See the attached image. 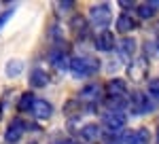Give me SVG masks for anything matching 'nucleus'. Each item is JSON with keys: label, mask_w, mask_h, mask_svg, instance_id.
<instances>
[{"label": "nucleus", "mask_w": 159, "mask_h": 144, "mask_svg": "<svg viewBox=\"0 0 159 144\" xmlns=\"http://www.w3.org/2000/svg\"><path fill=\"white\" fill-rule=\"evenodd\" d=\"M70 70H72L74 76L85 79V76H91L100 70V61L93 55H76L70 60Z\"/></svg>", "instance_id": "nucleus-1"}, {"label": "nucleus", "mask_w": 159, "mask_h": 144, "mask_svg": "<svg viewBox=\"0 0 159 144\" xmlns=\"http://www.w3.org/2000/svg\"><path fill=\"white\" fill-rule=\"evenodd\" d=\"M89 19L96 28H106L112 21V9L108 4H96L89 9Z\"/></svg>", "instance_id": "nucleus-2"}, {"label": "nucleus", "mask_w": 159, "mask_h": 144, "mask_svg": "<svg viewBox=\"0 0 159 144\" xmlns=\"http://www.w3.org/2000/svg\"><path fill=\"white\" fill-rule=\"evenodd\" d=\"M147 70H148V60L147 57H136L132 64H129V68H127V74H129V79L132 81H142L144 76H147Z\"/></svg>", "instance_id": "nucleus-3"}, {"label": "nucleus", "mask_w": 159, "mask_h": 144, "mask_svg": "<svg viewBox=\"0 0 159 144\" xmlns=\"http://www.w3.org/2000/svg\"><path fill=\"white\" fill-rule=\"evenodd\" d=\"M25 129H28V125H25L21 119H13V123L7 127V133H4L7 142H17V140H21Z\"/></svg>", "instance_id": "nucleus-4"}, {"label": "nucleus", "mask_w": 159, "mask_h": 144, "mask_svg": "<svg viewBox=\"0 0 159 144\" xmlns=\"http://www.w3.org/2000/svg\"><path fill=\"white\" fill-rule=\"evenodd\" d=\"M129 108H132V112H136V115H140V112H147V110H151V102H148V97L144 96V93H140V91H136V93H132V100H129Z\"/></svg>", "instance_id": "nucleus-5"}, {"label": "nucleus", "mask_w": 159, "mask_h": 144, "mask_svg": "<svg viewBox=\"0 0 159 144\" xmlns=\"http://www.w3.org/2000/svg\"><path fill=\"white\" fill-rule=\"evenodd\" d=\"M104 125L108 129H121L123 125H125V115H123L121 110H110V112L104 115Z\"/></svg>", "instance_id": "nucleus-6"}, {"label": "nucleus", "mask_w": 159, "mask_h": 144, "mask_svg": "<svg viewBox=\"0 0 159 144\" xmlns=\"http://www.w3.org/2000/svg\"><path fill=\"white\" fill-rule=\"evenodd\" d=\"M28 81H30V87L40 89V87H47L49 85V74H47V70H43V68H32Z\"/></svg>", "instance_id": "nucleus-7"}, {"label": "nucleus", "mask_w": 159, "mask_h": 144, "mask_svg": "<svg viewBox=\"0 0 159 144\" xmlns=\"http://www.w3.org/2000/svg\"><path fill=\"white\" fill-rule=\"evenodd\" d=\"M96 49L98 51H104V53L112 51L115 49V34L108 32V30H104L102 34H98V38H96Z\"/></svg>", "instance_id": "nucleus-8"}, {"label": "nucleus", "mask_w": 159, "mask_h": 144, "mask_svg": "<svg viewBox=\"0 0 159 144\" xmlns=\"http://www.w3.org/2000/svg\"><path fill=\"white\" fill-rule=\"evenodd\" d=\"M51 112H53V108H51V104L47 100H36V102H34L32 115H34L38 121H47L51 117Z\"/></svg>", "instance_id": "nucleus-9"}, {"label": "nucleus", "mask_w": 159, "mask_h": 144, "mask_svg": "<svg viewBox=\"0 0 159 144\" xmlns=\"http://www.w3.org/2000/svg\"><path fill=\"white\" fill-rule=\"evenodd\" d=\"M100 138H102V129H100V125H96V123H89V125H85L83 129H81V140H85V142H98Z\"/></svg>", "instance_id": "nucleus-10"}, {"label": "nucleus", "mask_w": 159, "mask_h": 144, "mask_svg": "<svg viewBox=\"0 0 159 144\" xmlns=\"http://www.w3.org/2000/svg\"><path fill=\"white\" fill-rule=\"evenodd\" d=\"M100 97H102V87L100 85H87L85 89L81 91V100L89 102V104H96Z\"/></svg>", "instance_id": "nucleus-11"}, {"label": "nucleus", "mask_w": 159, "mask_h": 144, "mask_svg": "<svg viewBox=\"0 0 159 144\" xmlns=\"http://www.w3.org/2000/svg\"><path fill=\"white\" fill-rule=\"evenodd\" d=\"M134 28H136V21L132 19V15L121 13V15L117 17V32H119V34H127V32H132Z\"/></svg>", "instance_id": "nucleus-12"}, {"label": "nucleus", "mask_w": 159, "mask_h": 144, "mask_svg": "<svg viewBox=\"0 0 159 144\" xmlns=\"http://www.w3.org/2000/svg\"><path fill=\"white\" fill-rule=\"evenodd\" d=\"M157 11H159V0L144 2V4H140V7L136 9V13H138V17H140V19H148V17H153Z\"/></svg>", "instance_id": "nucleus-13"}, {"label": "nucleus", "mask_w": 159, "mask_h": 144, "mask_svg": "<svg viewBox=\"0 0 159 144\" xmlns=\"http://www.w3.org/2000/svg\"><path fill=\"white\" fill-rule=\"evenodd\" d=\"M148 142V132L147 129H136L129 132L123 138V144H147Z\"/></svg>", "instance_id": "nucleus-14"}, {"label": "nucleus", "mask_w": 159, "mask_h": 144, "mask_svg": "<svg viewBox=\"0 0 159 144\" xmlns=\"http://www.w3.org/2000/svg\"><path fill=\"white\" fill-rule=\"evenodd\" d=\"M51 64H53L57 70H64L66 66L70 68V61L66 60V53H61V51H53V53H51Z\"/></svg>", "instance_id": "nucleus-15"}, {"label": "nucleus", "mask_w": 159, "mask_h": 144, "mask_svg": "<svg viewBox=\"0 0 159 144\" xmlns=\"http://www.w3.org/2000/svg\"><path fill=\"white\" fill-rule=\"evenodd\" d=\"M34 102H36V97L32 96L30 91H25L24 96L19 97V104H17V108H19L21 112H25V110H32V108H34Z\"/></svg>", "instance_id": "nucleus-16"}, {"label": "nucleus", "mask_w": 159, "mask_h": 144, "mask_svg": "<svg viewBox=\"0 0 159 144\" xmlns=\"http://www.w3.org/2000/svg\"><path fill=\"white\" fill-rule=\"evenodd\" d=\"M21 70H24V61L21 60H11L7 64V76H19Z\"/></svg>", "instance_id": "nucleus-17"}, {"label": "nucleus", "mask_w": 159, "mask_h": 144, "mask_svg": "<svg viewBox=\"0 0 159 144\" xmlns=\"http://www.w3.org/2000/svg\"><path fill=\"white\" fill-rule=\"evenodd\" d=\"M64 112H66L68 117L81 115V104H79V102H74V100H70V102H66V106H64Z\"/></svg>", "instance_id": "nucleus-18"}, {"label": "nucleus", "mask_w": 159, "mask_h": 144, "mask_svg": "<svg viewBox=\"0 0 159 144\" xmlns=\"http://www.w3.org/2000/svg\"><path fill=\"white\" fill-rule=\"evenodd\" d=\"M72 30H74V34L79 36L81 32H85V19L83 17H74L72 19ZM81 38V36H79Z\"/></svg>", "instance_id": "nucleus-19"}, {"label": "nucleus", "mask_w": 159, "mask_h": 144, "mask_svg": "<svg viewBox=\"0 0 159 144\" xmlns=\"http://www.w3.org/2000/svg\"><path fill=\"white\" fill-rule=\"evenodd\" d=\"M134 47H136V43H134V40H132V38H125V40L121 43V51H123L121 55H125V57H127V55H132Z\"/></svg>", "instance_id": "nucleus-20"}, {"label": "nucleus", "mask_w": 159, "mask_h": 144, "mask_svg": "<svg viewBox=\"0 0 159 144\" xmlns=\"http://www.w3.org/2000/svg\"><path fill=\"white\" fill-rule=\"evenodd\" d=\"M148 93L159 97V79H151L148 81Z\"/></svg>", "instance_id": "nucleus-21"}, {"label": "nucleus", "mask_w": 159, "mask_h": 144, "mask_svg": "<svg viewBox=\"0 0 159 144\" xmlns=\"http://www.w3.org/2000/svg\"><path fill=\"white\" fill-rule=\"evenodd\" d=\"M70 9H72V0H66V2L57 4V11H70Z\"/></svg>", "instance_id": "nucleus-22"}, {"label": "nucleus", "mask_w": 159, "mask_h": 144, "mask_svg": "<svg viewBox=\"0 0 159 144\" xmlns=\"http://www.w3.org/2000/svg\"><path fill=\"white\" fill-rule=\"evenodd\" d=\"M11 15H13V11H4L2 15H0V28H2V25L9 21V17H11Z\"/></svg>", "instance_id": "nucleus-23"}, {"label": "nucleus", "mask_w": 159, "mask_h": 144, "mask_svg": "<svg viewBox=\"0 0 159 144\" xmlns=\"http://www.w3.org/2000/svg\"><path fill=\"white\" fill-rule=\"evenodd\" d=\"M157 144H159V129H157Z\"/></svg>", "instance_id": "nucleus-24"}, {"label": "nucleus", "mask_w": 159, "mask_h": 144, "mask_svg": "<svg viewBox=\"0 0 159 144\" xmlns=\"http://www.w3.org/2000/svg\"><path fill=\"white\" fill-rule=\"evenodd\" d=\"M64 144H74V142H70V140H68V142H64Z\"/></svg>", "instance_id": "nucleus-25"}, {"label": "nucleus", "mask_w": 159, "mask_h": 144, "mask_svg": "<svg viewBox=\"0 0 159 144\" xmlns=\"http://www.w3.org/2000/svg\"><path fill=\"white\" fill-rule=\"evenodd\" d=\"M157 49H159V36H157Z\"/></svg>", "instance_id": "nucleus-26"}, {"label": "nucleus", "mask_w": 159, "mask_h": 144, "mask_svg": "<svg viewBox=\"0 0 159 144\" xmlns=\"http://www.w3.org/2000/svg\"><path fill=\"white\" fill-rule=\"evenodd\" d=\"M0 117H2V110H0Z\"/></svg>", "instance_id": "nucleus-27"}]
</instances>
